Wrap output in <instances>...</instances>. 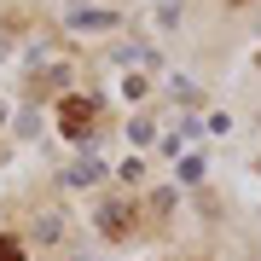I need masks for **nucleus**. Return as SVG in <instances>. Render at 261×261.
Segmentation results:
<instances>
[{
    "label": "nucleus",
    "instance_id": "f257e3e1",
    "mask_svg": "<svg viewBox=\"0 0 261 261\" xmlns=\"http://www.w3.org/2000/svg\"><path fill=\"white\" fill-rule=\"evenodd\" d=\"M58 128H64L70 140H87V128H93V99H64V111H58Z\"/></svg>",
    "mask_w": 261,
    "mask_h": 261
},
{
    "label": "nucleus",
    "instance_id": "f03ea898",
    "mask_svg": "<svg viewBox=\"0 0 261 261\" xmlns=\"http://www.w3.org/2000/svg\"><path fill=\"white\" fill-rule=\"evenodd\" d=\"M99 221H105V232H111V238H122V232H128V221H134V215L122 209V203H105V209H99Z\"/></svg>",
    "mask_w": 261,
    "mask_h": 261
},
{
    "label": "nucleus",
    "instance_id": "7ed1b4c3",
    "mask_svg": "<svg viewBox=\"0 0 261 261\" xmlns=\"http://www.w3.org/2000/svg\"><path fill=\"white\" fill-rule=\"evenodd\" d=\"M0 261H23V238H0Z\"/></svg>",
    "mask_w": 261,
    "mask_h": 261
}]
</instances>
